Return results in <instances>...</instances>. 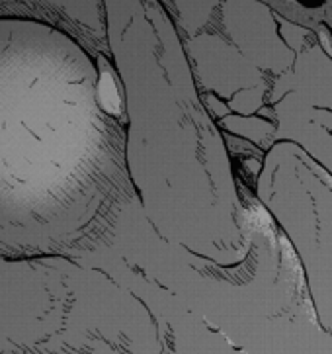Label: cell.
I'll return each mask as SVG.
<instances>
[{
    "label": "cell",
    "instance_id": "6da1fadb",
    "mask_svg": "<svg viewBox=\"0 0 332 354\" xmlns=\"http://www.w3.org/2000/svg\"><path fill=\"white\" fill-rule=\"evenodd\" d=\"M102 71L55 26L0 18V259L67 254L98 216Z\"/></svg>",
    "mask_w": 332,
    "mask_h": 354
},
{
    "label": "cell",
    "instance_id": "7a4b0ae2",
    "mask_svg": "<svg viewBox=\"0 0 332 354\" xmlns=\"http://www.w3.org/2000/svg\"><path fill=\"white\" fill-rule=\"evenodd\" d=\"M0 18H22L55 26L82 46L100 47L104 16L100 0H0Z\"/></svg>",
    "mask_w": 332,
    "mask_h": 354
}]
</instances>
